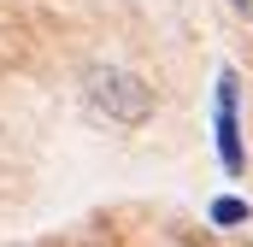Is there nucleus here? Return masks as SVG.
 Segmentation results:
<instances>
[{
	"instance_id": "1",
	"label": "nucleus",
	"mask_w": 253,
	"mask_h": 247,
	"mask_svg": "<svg viewBox=\"0 0 253 247\" xmlns=\"http://www.w3.org/2000/svg\"><path fill=\"white\" fill-rule=\"evenodd\" d=\"M83 94H88V106H94L100 118L118 124V129H135V124L153 118V88H147L135 71H118V65H94V71L83 77Z\"/></svg>"
},
{
	"instance_id": "2",
	"label": "nucleus",
	"mask_w": 253,
	"mask_h": 247,
	"mask_svg": "<svg viewBox=\"0 0 253 247\" xmlns=\"http://www.w3.org/2000/svg\"><path fill=\"white\" fill-rule=\"evenodd\" d=\"M218 159H224V171H230V177L242 171V135H236V77H230V71L218 77Z\"/></svg>"
},
{
	"instance_id": "3",
	"label": "nucleus",
	"mask_w": 253,
	"mask_h": 247,
	"mask_svg": "<svg viewBox=\"0 0 253 247\" xmlns=\"http://www.w3.org/2000/svg\"><path fill=\"white\" fill-rule=\"evenodd\" d=\"M212 224H248V206L224 194V200H212Z\"/></svg>"
},
{
	"instance_id": "4",
	"label": "nucleus",
	"mask_w": 253,
	"mask_h": 247,
	"mask_svg": "<svg viewBox=\"0 0 253 247\" xmlns=\"http://www.w3.org/2000/svg\"><path fill=\"white\" fill-rule=\"evenodd\" d=\"M230 12H236V18H248V24H253V0H230Z\"/></svg>"
}]
</instances>
